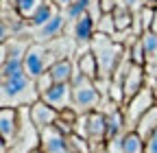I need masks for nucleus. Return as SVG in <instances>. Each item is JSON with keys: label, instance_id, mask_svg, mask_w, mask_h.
Here are the masks:
<instances>
[{"label": "nucleus", "instance_id": "20", "mask_svg": "<svg viewBox=\"0 0 157 153\" xmlns=\"http://www.w3.org/2000/svg\"><path fill=\"white\" fill-rule=\"evenodd\" d=\"M9 2L17 9V13L22 15L24 20H29V18L33 15V11H35L39 5H42L44 0H9Z\"/></svg>", "mask_w": 157, "mask_h": 153}, {"label": "nucleus", "instance_id": "11", "mask_svg": "<svg viewBox=\"0 0 157 153\" xmlns=\"http://www.w3.org/2000/svg\"><path fill=\"white\" fill-rule=\"evenodd\" d=\"M70 26V37H72V44L76 46H90L92 40H94V35H96V22H94V18L90 13H85L83 18H78L76 22L68 24Z\"/></svg>", "mask_w": 157, "mask_h": 153}, {"label": "nucleus", "instance_id": "27", "mask_svg": "<svg viewBox=\"0 0 157 153\" xmlns=\"http://www.w3.org/2000/svg\"><path fill=\"white\" fill-rule=\"evenodd\" d=\"M52 2H55L59 9H61V11H66V9H68V7L74 2V0H52Z\"/></svg>", "mask_w": 157, "mask_h": 153}, {"label": "nucleus", "instance_id": "10", "mask_svg": "<svg viewBox=\"0 0 157 153\" xmlns=\"http://www.w3.org/2000/svg\"><path fill=\"white\" fill-rule=\"evenodd\" d=\"M42 101L48 103L50 107H55L57 112L74 109V103H72V83H55L42 96Z\"/></svg>", "mask_w": 157, "mask_h": 153}, {"label": "nucleus", "instance_id": "16", "mask_svg": "<svg viewBox=\"0 0 157 153\" xmlns=\"http://www.w3.org/2000/svg\"><path fill=\"white\" fill-rule=\"evenodd\" d=\"M120 144V153H144L146 151V140L137 131H127L124 136L116 138Z\"/></svg>", "mask_w": 157, "mask_h": 153}, {"label": "nucleus", "instance_id": "13", "mask_svg": "<svg viewBox=\"0 0 157 153\" xmlns=\"http://www.w3.org/2000/svg\"><path fill=\"white\" fill-rule=\"evenodd\" d=\"M144 88H146V72H144V66L131 64V68H129V72H127V79H124V83H122L124 103L131 101L135 94H140ZM122 107H124V105H122Z\"/></svg>", "mask_w": 157, "mask_h": 153}, {"label": "nucleus", "instance_id": "7", "mask_svg": "<svg viewBox=\"0 0 157 153\" xmlns=\"http://www.w3.org/2000/svg\"><path fill=\"white\" fill-rule=\"evenodd\" d=\"M39 151L42 153H72L68 144V133H63L57 125L39 131Z\"/></svg>", "mask_w": 157, "mask_h": 153}, {"label": "nucleus", "instance_id": "14", "mask_svg": "<svg viewBox=\"0 0 157 153\" xmlns=\"http://www.w3.org/2000/svg\"><path fill=\"white\" fill-rule=\"evenodd\" d=\"M57 11H61V9H59V7L52 2V0H44V2L33 11V15L26 20L29 35H31V33H35V31H39L42 26H46V24L52 20V18H55V13H57Z\"/></svg>", "mask_w": 157, "mask_h": 153}, {"label": "nucleus", "instance_id": "21", "mask_svg": "<svg viewBox=\"0 0 157 153\" xmlns=\"http://www.w3.org/2000/svg\"><path fill=\"white\" fill-rule=\"evenodd\" d=\"M96 33H103V35H109V37L116 35V22H113L111 13H103V18L96 22Z\"/></svg>", "mask_w": 157, "mask_h": 153}, {"label": "nucleus", "instance_id": "8", "mask_svg": "<svg viewBox=\"0 0 157 153\" xmlns=\"http://www.w3.org/2000/svg\"><path fill=\"white\" fill-rule=\"evenodd\" d=\"M0 131H2V153L11 149L15 142V136L20 131V109L15 107H2L0 109Z\"/></svg>", "mask_w": 157, "mask_h": 153}, {"label": "nucleus", "instance_id": "18", "mask_svg": "<svg viewBox=\"0 0 157 153\" xmlns=\"http://www.w3.org/2000/svg\"><path fill=\"white\" fill-rule=\"evenodd\" d=\"M135 131L140 133L144 140H148L153 133L157 131V105H153V107L144 114V116L140 118V123L135 125Z\"/></svg>", "mask_w": 157, "mask_h": 153}, {"label": "nucleus", "instance_id": "25", "mask_svg": "<svg viewBox=\"0 0 157 153\" xmlns=\"http://www.w3.org/2000/svg\"><path fill=\"white\" fill-rule=\"evenodd\" d=\"M120 2H122L124 7H129L131 11H140V9L144 7V0H120Z\"/></svg>", "mask_w": 157, "mask_h": 153}, {"label": "nucleus", "instance_id": "15", "mask_svg": "<svg viewBox=\"0 0 157 153\" xmlns=\"http://www.w3.org/2000/svg\"><path fill=\"white\" fill-rule=\"evenodd\" d=\"M50 76L55 83H72L74 79V72H76V66L72 64V59H57L50 68H48Z\"/></svg>", "mask_w": 157, "mask_h": 153}, {"label": "nucleus", "instance_id": "17", "mask_svg": "<svg viewBox=\"0 0 157 153\" xmlns=\"http://www.w3.org/2000/svg\"><path fill=\"white\" fill-rule=\"evenodd\" d=\"M76 68H78V72H81V74H85L87 79H92V81L98 79V61H96V55H94L90 48L83 50V53H78V57H76Z\"/></svg>", "mask_w": 157, "mask_h": 153}, {"label": "nucleus", "instance_id": "24", "mask_svg": "<svg viewBox=\"0 0 157 153\" xmlns=\"http://www.w3.org/2000/svg\"><path fill=\"white\" fill-rule=\"evenodd\" d=\"M116 7H118V0H101V11L103 13H113Z\"/></svg>", "mask_w": 157, "mask_h": 153}, {"label": "nucleus", "instance_id": "19", "mask_svg": "<svg viewBox=\"0 0 157 153\" xmlns=\"http://www.w3.org/2000/svg\"><path fill=\"white\" fill-rule=\"evenodd\" d=\"M140 40H142V46H144V53H146V64L148 61H157V33L155 31H146Z\"/></svg>", "mask_w": 157, "mask_h": 153}, {"label": "nucleus", "instance_id": "29", "mask_svg": "<svg viewBox=\"0 0 157 153\" xmlns=\"http://www.w3.org/2000/svg\"><path fill=\"white\" fill-rule=\"evenodd\" d=\"M144 7H157V0H144Z\"/></svg>", "mask_w": 157, "mask_h": 153}, {"label": "nucleus", "instance_id": "28", "mask_svg": "<svg viewBox=\"0 0 157 153\" xmlns=\"http://www.w3.org/2000/svg\"><path fill=\"white\" fill-rule=\"evenodd\" d=\"M151 31L157 33V7H155V18H153V26H151Z\"/></svg>", "mask_w": 157, "mask_h": 153}, {"label": "nucleus", "instance_id": "9", "mask_svg": "<svg viewBox=\"0 0 157 153\" xmlns=\"http://www.w3.org/2000/svg\"><path fill=\"white\" fill-rule=\"evenodd\" d=\"M66 26H68V20H66L63 11H57L52 20L46 26H42L39 31L31 33V37H33V42H37V44H48V42H55V40H59V37H63Z\"/></svg>", "mask_w": 157, "mask_h": 153}, {"label": "nucleus", "instance_id": "23", "mask_svg": "<svg viewBox=\"0 0 157 153\" xmlns=\"http://www.w3.org/2000/svg\"><path fill=\"white\" fill-rule=\"evenodd\" d=\"M52 85H55V81H52L50 72H44L42 76H37V79H35V88H37V92H39V99H42Z\"/></svg>", "mask_w": 157, "mask_h": 153}, {"label": "nucleus", "instance_id": "4", "mask_svg": "<svg viewBox=\"0 0 157 153\" xmlns=\"http://www.w3.org/2000/svg\"><path fill=\"white\" fill-rule=\"evenodd\" d=\"M74 131L81 138H85L92 149L94 144H109L107 142V118L103 112H90V114L78 116Z\"/></svg>", "mask_w": 157, "mask_h": 153}, {"label": "nucleus", "instance_id": "2", "mask_svg": "<svg viewBox=\"0 0 157 153\" xmlns=\"http://www.w3.org/2000/svg\"><path fill=\"white\" fill-rule=\"evenodd\" d=\"M90 50L96 55V61H98V81L111 83V76H113L116 68L120 66L127 48H124L122 44L113 42L109 35L96 33L94 40H92V44H90ZM98 81H96V83H98Z\"/></svg>", "mask_w": 157, "mask_h": 153}, {"label": "nucleus", "instance_id": "22", "mask_svg": "<svg viewBox=\"0 0 157 153\" xmlns=\"http://www.w3.org/2000/svg\"><path fill=\"white\" fill-rule=\"evenodd\" d=\"M127 50H129V55H131L133 64H137V66H144V64H146V53H144L142 40H135V42H133Z\"/></svg>", "mask_w": 157, "mask_h": 153}, {"label": "nucleus", "instance_id": "1", "mask_svg": "<svg viewBox=\"0 0 157 153\" xmlns=\"http://www.w3.org/2000/svg\"><path fill=\"white\" fill-rule=\"evenodd\" d=\"M31 42L26 37H15L2 44V90H0V105L2 107H31L39 101V92L35 81L24 70V55Z\"/></svg>", "mask_w": 157, "mask_h": 153}, {"label": "nucleus", "instance_id": "6", "mask_svg": "<svg viewBox=\"0 0 157 153\" xmlns=\"http://www.w3.org/2000/svg\"><path fill=\"white\" fill-rule=\"evenodd\" d=\"M50 66H52V61H50L48 44L31 42V46L26 48V55H24V70H26V74L35 81L37 76H42L44 72H48Z\"/></svg>", "mask_w": 157, "mask_h": 153}, {"label": "nucleus", "instance_id": "5", "mask_svg": "<svg viewBox=\"0 0 157 153\" xmlns=\"http://www.w3.org/2000/svg\"><path fill=\"white\" fill-rule=\"evenodd\" d=\"M157 105V92L153 88H144L140 94H135V96L131 101L124 103L122 112H124V123H127V131H135V125L140 123V118L144 116V114Z\"/></svg>", "mask_w": 157, "mask_h": 153}, {"label": "nucleus", "instance_id": "30", "mask_svg": "<svg viewBox=\"0 0 157 153\" xmlns=\"http://www.w3.org/2000/svg\"><path fill=\"white\" fill-rule=\"evenodd\" d=\"M153 90H155V92H157V83H155V88H153Z\"/></svg>", "mask_w": 157, "mask_h": 153}, {"label": "nucleus", "instance_id": "3", "mask_svg": "<svg viewBox=\"0 0 157 153\" xmlns=\"http://www.w3.org/2000/svg\"><path fill=\"white\" fill-rule=\"evenodd\" d=\"M103 96H101V88H98L96 81L87 79L85 74L74 72V79H72V103H74V109L78 116L83 114H90V112H98V105H101Z\"/></svg>", "mask_w": 157, "mask_h": 153}, {"label": "nucleus", "instance_id": "26", "mask_svg": "<svg viewBox=\"0 0 157 153\" xmlns=\"http://www.w3.org/2000/svg\"><path fill=\"white\" fill-rule=\"evenodd\" d=\"M144 153H157V131L146 140V151Z\"/></svg>", "mask_w": 157, "mask_h": 153}, {"label": "nucleus", "instance_id": "12", "mask_svg": "<svg viewBox=\"0 0 157 153\" xmlns=\"http://www.w3.org/2000/svg\"><path fill=\"white\" fill-rule=\"evenodd\" d=\"M29 116H31L33 125H35L39 131H42V129H46V127L57 125V120H59V112L39 99L37 103H33V105L29 107Z\"/></svg>", "mask_w": 157, "mask_h": 153}]
</instances>
